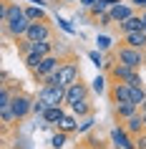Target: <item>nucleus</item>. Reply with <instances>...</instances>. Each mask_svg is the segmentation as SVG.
Segmentation results:
<instances>
[{"label":"nucleus","mask_w":146,"mask_h":149,"mask_svg":"<svg viewBox=\"0 0 146 149\" xmlns=\"http://www.w3.org/2000/svg\"><path fill=\"white\" fill-rule=\"evenodd\" d=\"M66 141H68V134L58 132V134H53V139H51V147H53V149H63V147H66Z\"/></svg>","instance_id":"4be33fe9"},{"label":"nucleus","mask_w":146,"mask_h":149,"mask_svg":"<svg viewBox=\"0 0 146 149\" xmlns=\"http://www.w3.org/2000/svg\"><path fill=\"white\" fill-rule=\"evenodd\" d=\"M88 58L96 63V68H103V63H106V56L101 53V51H91V53H88Z\"/></svg>","instance_id":"b1692460"},{"label":"nucleus","mask_w":146,"mask_h":149,"mask_svg":"<svg viewBox=\"0 0 146 149\" xmlns=\"http://www.w3.org/2000/svg\"><path fill=\"white\" fill-rule=\"evenodd\" d=\"M25 18L30 23H43V20H48L46 10L40 8V5H25Z\"/></svg>","instance_id":"a211bd4d"},{"label":"nucleus","mask_w":146,"mask_h":149,"mask_svg":"<svg viewBox=\"0 0 146 149\" xmlns=\"http://www.w3.org/2000/svg\"><path fill=\"white\" fill-rule=\"evenodd\" d=\"M5 149H8V147H5Z\"/></svg>","instance_id":"c9c22d12"},{"label":"nucleus","mask_w":146,"mask_h":149,"mask_svg":"<svg viewBox=\"0 0 146 149\" xmlns=\"http://www.w3.org/2000/svg\"><path fill=\"white\" fill-rule=\"evenodd\" d=\"M63 3H71V0H63Z\"/></svg>","instance_id":"72a5a7b5"},{"label":"nucleus","mask_w":146,"mask_h":149,"mask_svg":"<svg viewBox=\"0 0 146 149\" xmlns=\"http://www.w3.org/2000/svg\"><path fill=\"white\" fill-rule=\"evenodd\" d=\"M118 43H123V46H129V48H136V51H146V31L118 36Z\"/></svg>","instance_id":"9b49d317"},{"label":"nucleus","mask_w":146,"mask_h":149,"mask_svg":"<svg viewBox=\"0 0 146 149\" xmlns=\"http://www.w3.org/2000/svg\"><path fill=\"white\" fill-rule=\"evenodd\" d=\"M111 141H113L118 149H136V139H134L121 124H116V129L111 132Z\"/></svg>","instance_id":"6e6552de"},{"label":"nucleus","mask_w":146,"mask_h":149,"mask_svg":"<svg viewBox=\"0 0 146 149\" xmlns=\"http://www.w3.org/2000/svg\"><path fill=\"white\" fill-rule=\"evenodd\" d=\"M93 124H96V116H88V119H83L81 121V129H78V134H88L93 129Z\"/></svg>","instance_id":"393cba45"},{"label":"nucleus","mask_w":146,"mask_h":149,"mask_svg":"<svg viewBox=\"0 0 146 149\" xmlns=\"http://www.w3.org/2000/svg\"><path fill=\"white\" fill-rule=\"evenodd\" d=\"M144 139H146V134H144Z\"/></svg>","instance_id":"f704fd0d"},{"label":"nucleus","mask_w":146,"mask_h":149,"mask_svg":"<svg viewBox=\"0 0 146 149\" xmlns=\"http://www.w3.org/2000/svg\"><path fill=\"white\" fill-rule=\"evenodd\" d=\"M144 124H146V114H144Z\"/></svg>","instance_id":"473e14b6"},{"label":"nucleus","mask_w":146,"mask_h":149,"mask_svg":"<svg viewBox=\"0 0 146 149\" xmlns=\"http://www.w3.org/2000/svg\"><path fill=\"white\" fill-rule=\"evenodd\" d=\"M15 43V48H18V56L20 58H25V56H30L33 53V43L28 38H18V40H13Z\"/></svg>","instance_id":"aec40b11"},{"label":"nucleus","mask_w":146,"mask_h":149,"mask_svg":"<svg viewBox=\"0 0 146 149\" xmlns=\"http://www.w3.org/2000/svg\"><path fill=\"white\" fill-rule=\"evenodd\" d=\"M8 5H10V0L0 3V25H8Z\"/></svg>","instance_id":"a878e982"},{"label":"nucleus","mask_w":146,"mask_h":149,"mask_svg":"<svg viewBox=\"0 0 146 149\" xmlns=\"http://www.w3.org/2000/svg\"><path fill=\"white\" fill-rule=\"evenodd\" d=\"M141 18H144V31H146V13H141Z\"/></svg>","instance_id":"2f4dec72"},{"label":"nucleus","mask_w":146,"mask_h":149,"mask_svg":"<svg viewBox=\"0 0 146 149\" xmlns=\"http://www.w3.org/2000/svg\"><path fill=\"white\" fill-rule=\"evenodd\" d=\"M81 144H86L88 149H108V141L103 139V136H98V132H88V134H83Z\"/></svg>","instance_id":"f3484780"},{"label":"nucleus","mask_w":146,"mask_h":149,"mask_svg":"<svg viewBox=\"0 0 146 149\" xmlns=\"http://www.w3.org/2000/svg\"><path fill=\"white\" fill-rule=\"evenodd\" d=\"M121 126L131 134V136H134V139H136V136H141V134H146V124H144V114H141V111H138L136 116H131L129 121H126V124H121Z\"/></svg>","instance_id":"ddd939ff"},{"label":"nucleus","mask_w":146,"mask_h":149,"mask_svg":"<svg viewBox=\"0 0 146 149\" xmlns=\"http://www.w3.org/2000/svg\"><path fill=\"white\" fill-rule=\"evenodd\" d=\"M63 116H66V109H63V106H48L40 119L46 121V126H58Z\"/></svg>","instance_id":"2eb2a0df"},{"label":"nucleus","mask_w":146,"mask_h":149,"mask_svg":"<svg viewBox=\"0 0 146 149\" xmlns=\"http://www.w3.org/2000/svg\"><path fill=\"white\" fill-rule=\"evenodd\" d=\"M25 38L30 43H43V40H55V28L51 25V20H43V23H30Z\"/></svg>","instance_id":"39448f33"},{"label":"nucleus","mask_w":146,"mask_h":149,"mask_svg":"<svg viewBox=\"0 0 146 149\" xmlns=\"http://www.w3.org/2000/svg\"><path fill=\"white\" fill-rule=\"evenodd\" d=\"M106 99H108V104H111V106H118V104H131V86H126V84H113V81H108Z\"/></svg>","instance_id":"0eeeda50"},{"label":"nucleus","mask_w":146,"mask_h":149,"mask_svg":"<svg viewBox=\"0 0 146 149\" xmlns=\"http://www.w3.org/2000/svg\"><path fill=\"white\" fill-rule=\"evenodd\" d=\"M23 63H25V68L30 71V76H33V73H38L40 63H43V56H38V53H30V56H25V58H23Z\"/></svg>","instance_id":"6ab92c4d"},{"label":"nucleus","mask_w":146,"mask_h":149,"mask_svg":"<svg viewBox=\"0 0 146 149\" xmlns=\"http://www.w3.org/2000/svg\"><path fill=\"white\" fill-rule=\"evenodd\" d=\"M35 99H40L46 106H63L66 104V86H61V84H46V86L38 88Z\"/></svg>","instance_id":"7ed1b4c3"},{"label":"nucleus","mask_w":146,"mask_h":149,"mask_svg":"<svg viewBox=\"0 0 146 149\" xmlns=\"http://www.w3.org/2000/svg\"><path fill=\"white\" fill-rule=\"evenodd\" d=\"M116 28H118V36H129V33L144 31V18H141V13H136V15H131L129 20H123V23H118Z\"/></svg>","instance_id":"f8f14e48"},{"label":"nucleus","mask_w":146,"mask_h":149,"mask_svg":"<svg viewBox=\"0 0 146 149\" xmlns=\"http://www.w3.org/2000/svg\"><path fill=\"white\" fill-rule=\"evenodd\" d=\"M91 91H93V88L88 86V84L83 81V76H81L73 86L66 88V104H68V106H76V104L86 101V99H91Z\"/></svg>","instance_id":"423d86ee"},{"label":"nucleus","mask_w":146,"mask_h":149,"mask_svg":"<svg viewBox=\"0 0 146 149\" xmlns=\"http://www.w3.org/2000/svg\"><path fill=\"white\" fill-rule=\"evenodd\" d=\"M131 15H136V10L131 8L129 3H118V5H113V8L108 10V18H111V23H123V20H129Z\"/></svg>","instance_id":"9d476101"},{"label":"nucleus","mask_w":146,"mask_h":149,"mask_svg":"<svg viewBox=\"0 0 146 149\" xmlns=\"http://www.w3.org/2000/svg\"><path fill=\"white\" fill-rule=\"evenodd\" d=\"M93 91H96V94H106V76H101V73H98V76H96V79H93Z\"/></svg>","instance_id":"5701e85b"},{"label":"nucleus","mask_w":146,"mask_h":149,"mask_svg":"<svg viewBox=\"0 0 146 149\" xmlns=\"http://www.w3.org/2000/svg\"><path fill=\"white\" fill-rule=\"evenodd\" d=\"M111 56H113L116 63L129 66V68H134V71H141L144 63H146V51H136V48H129V46H123V43L113 46Z\"/></svg>","instance_id":"f03ea898"},{"label":"nucleus","mask_w":146,"mask_h":149,"mask_svg":"<svg viewBox=\"0 0 146 149\" xmlns=\"http://www.w3.org/2000/svg\"><path fill=\"white\" fill-rule=\"evenodd\" d=\"M138 111H141V114H146V101L141 104V106H138Z\"/></svg>","instance_id":"7c9ffc66"},{"label":"nucleus","mask_w":146,"mask_h":149,"mask_svg":"<svg viewBox=\"0 0 146 149\" xmlns=\"http://www.w3.org/2000/svg\"><path fill=\"white\" fill-rule=\"evenodd\" d=\"M138 114V106L136 104H118V106H111V116H113L116 124H126L131 116Z\"/></svg>","instance_id":"1a4fd4ad"},{"label":"nucleus","mask_w":146,"mask_h":149,"mask_svg":"<svg viewBox=\"0 0 146 149\" xmlns=\"http://www.w3.org/2000/svg\"><path fill=\"white\" fill-rule=\"evenodd\" d=\"M129 5L138 13H146V0H129Z\"/></svg>","instance_id":"cd10ccee"},{"label":"nucleus","mask_w":146,"mask_h":149,"mask_svg":"<svg viewBox=\"0 0 146 149\" xmlns=\"http://www.w3.org/2000/svg\"><path fill=\"white\" fill-rule=\"evenodd\" d=\"M96 3H98V0H81V8H86V10H88L91 5H96Z\"/></svg>","instance_id":"c85d7f7f"},{"label":"nucleus","mask_w":146,"mask_h":149,"mask_svg":"<svg viewBox=\"0 0 146 149\" xmlns=\"http://www.w3.org/2000/svg\"><path fill=\"white\" fill-rule=\"evenodd\" d=\"M144 101H146V86H131V104L141 106Z\"/></svg>","instance_id":"412c9836"},{"label":"nucleus","mask_w":146,"mask_h":149,"mask_svg":"<svg viewBox=\"0 0 146 149\" xmlns=\"http://www.w3.org/2000/svg\"><path fill=\"white\" fill-rule=\"evenodd\" d=\"M58 23H61V28H63V31H66V33H73V28H71V25L66 23V20H58Z\"/></svg>","instance_id":"c756f323"},{"label":"nucleus","mask_w":146,"mask_h":149,"mask_svg":"<svg viewBox=\"0 0 146 149\" xmlns=\"http://www.w3.org/2000/svg\"><path fill=\"white\" fill-rule=\"evenodd\" d=\"M71 114H76L78 119H88V116H96V106H93L91 99H86V101L71 106Z\"/></svg>","instance_id":"dca6fc26"},{"label":"nucleus","mask_w":146,"mask_h":149,"mask_svg":"<svg viewBox=\"0 0 146 149\" xmlns=\"http://www.w3.org/2000/svg\"><path fill=\"white\" fill-rule=\"evenodd\" d=\"M96 43H98V48H101V51H106V53H111V51H113L111 38H106V36H98V40H96Z\"/></svg>","instance_id":"bb28decb"},{"label":"nucleus","mask_w":146,"mask_h":149,"mask_svg":"<svg viewBox=\"0 0 146 149\" xmlns=\"http://www.w3.org/2000/svg\"><path fill=\"white\" fill-rule=\"evenodd\" d=\"M78 129H81V119H78L76 114H66V116L61 119V124H58V132L68 134V136L78 134Z\"/></svg>","instance_id":"4468645a"},{"label":"nucleus","mask_w":146,"mask_h":149,"mask_svg":"<svg viewBox=\"0 0 146 149\" xmlns=\"http://www.w3.org/2000/svg\"><path fill=\"white\" fill-rule=\"evenodd\" d=\"M33 104H35V96L25 94V91L15 94V99H13V104H10V109H13V114H15L18 124H23L25 119L33 114Z\"/></svg>","instance_id":"20e7f679"},{"label":"nucleus","mask_w":146,"mask_h":149,"mask_svg":"<svg viewBox=\"0 0 146 149\" xmlns=\"http://www.w3.org/2000/svg\"><path fill=\"white\" fill-rule=\"evenodd\" d=\"M55 79H58V84L66 86V88L73 86V84L81 79V61H78V56L73 53V51H66V53H63V66L58 68Z\"/></svg>","instance_id":"f257e3e1"}]
</instances>
